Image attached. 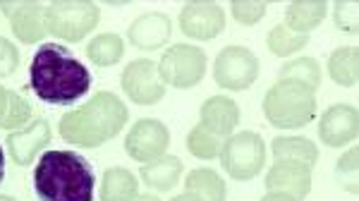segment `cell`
I'll return each mask as SVG.
<instances>
[{"instance_id": "15", "label": "cell", "mask_w": 359, "mask_h": 201, "mask_svg": "<svg viewBox=\"0 0 359 201\" xmlns=\"http://www.w3.org/2000/svg\"><path fill=\"white\" fill-rule=\"evenodd\" d=\"M0 10L10 20L13 34L22 43H39L43 39V5L41 3H0Z\"/></svg>"}, {"instance_id": "7", "label": "cell", "mask_w": 359, "mask_h": 201, "mask_svg": "<svg viewBox=\"0 0 359 201\" xmlns=\"http://www.w3.org/2000/svg\"><path fill=\"white\" fill-rule=\"evenodd\" d=\"M158 74L172 89H192L206 74V53L189 43H172L161 57Z\"/></svg>"}, {"instance_id": "24", "label": "cell", "mask_w": 359, "mask_h": 201, "mask_svg": "<svg viewBox=\"0 0 359 201\" xmlns=\"http://www.w3.org/2000/svg\"><path fill=\"white\" fill-rule=\"evenodd\" d=\"M123 55H125V43L118 34H98L86 46V57L96 67H111L115 62H120Z\"/></svg>"}, {"instance_id": "30", "label": "cell", "mask_w": 359, "mask_h": 201, "mask_svg": "<svg viewBox=\"0 0 359 201\" xmlns=\"http://www.w3.org/2000/svg\"><path fill=\"white\" fill-rule=\"evenodd\" d=\"M333 20H335V27L343 29V32H350L355 34L357 32V3H338L333 5Z\"/></svg>"}, {"instance_id": "13", "label": "cell", "mask_w": 359, "mask_h": 201, "mask_svg": "<svg viewBox=\"0 0 359 201\" xmlns=\"http://www.w3.org/2000/svg\"><path fill=\"white\" fill-rule=\"evenodd\" d=\"M266 192H283L294 201H304L311 192V168L294 160H276L266 177Z\"/></svg>"}, {"instance_id": "37", "label": "cell", "mask_w": 359, "mask_h": 201, "mask_svg": "<svg viewBox=\"0 0 359 201\" xmlns=\"http://www.w3.org/2000/svg\"><path fill=\"white\" fill-rule=\"evenodd\" d=\"M135 201H161L158 197H154V194H139Z\"/></svg>"}, {"instance_id": "6", "label": "cell", "mask_w": 359, "mask_h": 201, "mask_svg": "<svg viewBox=\"0 0 359 201\" xmlns=\"http://www.w3.org/2000/svg\"><path fill=\"white\" fill-rule=\"evenodd\" d=\"M218 156L233 180H252L266 163V144L257 132H237L223 141Z\"/></svg>"}, {"instance_id": "10", "label": "cell", "mask_w": 359, "mask_h": 201, "mask_svg": "<svg viewBox=\"0 0 359 201\" xmlns=\"http://www.w3.org/2000/svg\"><path fill=\"white\" fill-rule=\"evenodd\" d=\"M168 144H170V132L165 125L156 118H142L127 132L125 151L137 163H151V160L165 156Z\"/></svg>"}, {"instance_id": "25", "label": "cell", "mask_w": 359, "mask_h": 201, "mask_svg": "<svg viewBox=\"0 0 359 201\" xmlns=\"http://www.w3.org/2000/svg\"><path fill=\"white\" fill-rule=\"evenodd\" d=\"M278 79H285V82H297L306 86L309 91H316L318 84H321V67L314 57H297V60H290L280 67V74Z\"/></svg>"}, {"instance_id": "31", "label": "cell", "mask_w": 359, "mask_h": 201, "mask_svg": "<svg viewBox=\"0 0 359 201\" xmlns=\"http://www.w3.org/2000/svg\"><path fill=\"white\" fill-rule=\"evenodd\" d=\"M20 67V50L13 41L0 36V77H10Z\"/></svg>"}, {"instance_id": "38", "label": "cell", "mask_w": 359, "mask_h": 201, "mask_svg": "<svg viewBox=\"0 0 359 201\" xmlns=\"http://www.w3.org/2000/svg\"><path fill=\"white\" fill-rule=\"evenodd\" d=\"M0 201H17V199H13V197H8V194H0Z\"/></svg>"}, {"instance_id": "32", "label": "cell", "mask_w": 359, "mask_h": 201, "mask_svg": "<svg viewBox=\"0 0 359 201\" xmlns=\"http://www.w3.org/2000/svg\"><path fill=\"white\" fill-rule=\"evenodd\" d=\"M338 170L340 172H352V177L357 180V148H350V151L338 160Z\"/></svg>"}, {"instance_id": "5", "label": "cell", "mask_w": 359, "mask_h": 201, "mask_svg": "<svg viewBox=\"0 0 359 201\" xmlns=\"http://www.w3.org/2000/svg\"><path fill=\"white\" fill-rule=\"evenodd\" d=\"M98 20H101V10L96 3H86V0H60V3H50L43 10V29L46 34L62 41H82L89 32H94Z\"/></svg>"}, {"instance_id": "8", "label": "cell", "mask_w": 359, "mask_h": 201, "mask_svg": "<svg viewBox=\"0 0 359 201\" xmlns=\"http://www.w3.org/2000/svg\"><path fill=\"white\" fill-rule=\"evenodd\" d=\"M259 77V60L245 46H228L213 62V79L221 89L245 91Z\"/></svg>"}, {"instance_id": "11", "label": "cell", "mask_w": 359, "mask_h": 201, "mask_svg": "<svg viewBox=\"0 0 359 201\" xmlns=\"http://www.w3.org/2000/svg\"><path fill=\"white\" fill-rule=\"evenodd\" d=\"M180 29L184 36L194 39V41H211L223 34L225 13L218 3L194 0L180 10Z\"/></svg>"}, {"instance_id": "28", "label": "cell", "mask_w": 359, "mask_h": 201, "mask_svg": "<svg viewBox=\"0 0 359 201\" xmlns=\"http://www.w3.org/2000/svg\"><path fill=\"white\" fill-rule=\"evenodd\" d=\"M29 118H32V106H29L27 99H22L15 91H8V115L0 123L3 130H22L29 125Z\"/></svg>"}, {"instance_id": "35", "label": "cell", "mask_w": 359, "mask_h": 201, "mask_svg": "<svg viewBox=\"0 0 359 201\" xmlns=\"http://www.w3.org/2000/svg\"><path fill=\"white\" fill-rule=\"evenodd\" d=\"M172 201H201L196 194H192V192H184V194H180V197H175Z\"/></svg>"}, {"instance_id": "29", "label": "cell", "mask_w": 359, "mask_h": 201, "mask_svg": "<svg viewBox=\"0 0 359 201\" xmlns=\"http://www.w3.org/2000/svg\"><path fill=\"white\" fill-rule=\"evenodd\" d=\"M230 10L240 25H257L269 10V3H264V0H235V3H230Z\"/></svg>"}, {"instance_id": "23", "label": "cell", "mask_w": 359, "mask_h": 201, "mask_svg": "<svg viewBox=\"0 0 359 201\" xmlns=\"http://www.w3.org/2000/svg\"><path fill=\"white\" fill-rule=\"evenodd\" d=\"M328 74L335 84L345 86V89H352L357 84L359 77V55L355 46H340L331 53V60H328Z\"/></svg>"}, {"instance_id": "19", "label": "cell", "mask_w": 359, "mask_h": 201, "mask_svg": "<svg viewBox=\"0 0 359 201\" xmlns=\"http://www.w3.org/2000/svg\"><path fill=\"white\" fill-rule=\"evenodd\" d=\"M139 197V182L127 168H108L101 180V201H135Z\"/></svg>"}, {"instance_id": "34", "label": "cell", "mask_w": 359, "mask_h": 201, "mask_svg": "<svg viewBox=\"0 0 359 201\" xmlns=\"http://www.w3.org/2000/svg\"><path fill=\"white\" fill-rule=\"evenodd\" d=\"M262 201H294V199L287 197V194H283V192H266V197Z\"/></svg>"}, {"instance_id": "20", "label": "cell", "mask_w": 359, "mask_h": 201, "mask_svg": "<svg viewBox=\"0 0 359 201\" xmlns=\"http://www.w3.org/2000/svg\"><path fill=\"white\" fill-rule=\"evenodd\" d=\"M328 5L323 0H297L285 10V27L297 34H309L311 29L323 22Z\"/></svg>"}, {"instance_id": "21", "label": "cell", "mask_w": 359, "mask_h": 201, "mask_svg": "<svg viewBox=\"0 0 359 201\" xmlns=\"http://www.w3.org/2000/svg\"><path fill=\"white\" fill-rule=\"evenodd\" d=\"M271 151H273L276 160H294V163H304L314 168L318 160L316 144L306 137H276L271 141Z\"/></svg>"}, {"instance_id": "27", "label": "cell", "mask_w": 359, "mask_h": 201, "mask_svg": "<svg viewBox=\"0 0 359 201\" xmlns=\"http://www.w3.org/2000/svg\"><path fill=\"white\" fill-rule=\"evenodd\" d=\"M221 146H223V141L218 139V137H213L211 132H206L201 125H196V127L189 130L187 148L192 156L201 158V160H211L221 153Z\"/></svg>"}, {"instance_id": "1", "label": "cell", "mask_w": 359, "mask_h": 201, "mask_svg": "<svg viewBox=\"0 0 359 201\" xmlns=\"http://www.w3.org/2000/svg\"><path fill=\"white\" fill-rule=\"evenodd\" d=\"M29 86L48 106H72L91 89V74L65 46L43 43L29 65Z\"/></svg>"}, {"instance_id": "26", "label": "cell", "mask_w": 359, "mask_h": 201, "mask_svg": "<svg viewBox=\"0 0 359 201\" xmlns=\"http://www.w3.org/2000/svg\"><path fill=\"white\" fill-rule=\"evenodd\" d=\"M266 43H269V50L273 55L287 57V55L297 53V50H302L304 46L309 43V34H297V32H292V29H287L285 25H278L271 29Z\"/></svg>"}, {"instance_id": "18", "label": "cell", "mask_w": 359, "mask_h": 201, "mask_svg": "<svg viewBox=\"0 0 359 201\" xmlns=\"http://www.w3.org/2000/svg\"><path fill=\"white\" fill-rule=\"evenodd\" d=\"M180 175H182V160L177 156H161L151 163H144L139 170L144 185H149L156 192H170L180 182Z\"/></svg>"}, {"instance_id": "16", "label": "cell", "mask_w": 359, "mask_h": 201, "mask_svg": "<svg viewBox=\"0 0 359 201\" xmlns=\"http://www.w3.org/2000/svg\"><path fill=\"white\" fill-rule=\"evenodd\" d=\"M172 22L163 13H147L137 17L127 29V39L139 50H158L170 41Z\"/></svg>"}, {"instance_id": "3", "label": "cell", "mask_w": 359, "mask_h": 201, "mask_svg": "<svg viewBox=\"0 0 359 201\" xmlns=\"http://www.w3.org/2000/svg\"><path fill=\"white\" fill-rule=\"evenodd\" d=\"M127 106L111 91H98L86 106L69 111L60 120V134L69 144L96 148L120 134L127 125Z\"/></svg>"}, {"instance_id": "9", "label": "cell", "mask_w": 359, "mask_h": 201, "mask_svg": "<svg viewBox=\"0 0 359 201\" xmlns=\"http://www.w3.org/2000/svg\"><path fill=\"white\" fill-rule=\"evenodd\" d=\"M123 91L137 106H154L165 96V84L158 74V65L147 57L132 60L123 70Z\"/></svg>"}, {"instance_id": "22", "label": "cell", "mask_w": 359, "mask_h": 201, "mask_svg": "<svg viewBox=\"0 0 359 201\" xmlns=\"http://www.w3.org/2000/svg\"><path fill=\"white\" fill-rule=\"evenodd\" d=\"M184 192L196 194L201 201H225V197H228L223 177L208 168H196L189 172L187 180H184Z\"/></svg>"}, {"instance_id": "4", "label": "cell", "mask_w": 359, "mask_h": 201, "mask_svg": "<svg viewBox=\"0 0 359 201\" xmlns=\"http://www.w3.org/2000/svg\"><path fill=\"white\" fill-rule=\"evenodd\" d=\"M264 115L278 130H299L316 115V96L297 82L278 79L264 96Z\"/></svg>"}, {"instance_id": "2", "label": "cell", "mask_w": 359, "mask_h": 201, "mask_svg": "<svg viewBox=\"0 0 359 201\" xmlns=\"http://www.w3.org/2000/svg\"><path fill=\"white\" fill-rule=\"evenodd\" d=\"M39 201H94L96 175L77 151H46L34 168Z\"/></svg>"}, {"instance_id": "12", "label": "cell", "mask_w": 359, "mask_h": 201, "mask_svg": "<svg viewBox=\"0 0 359 201\" xmlns=\"http://www.w3.org/2000/svg\"><path fill=\"white\" fill-rule=\"evenodd\" d=\"M359 130V115L355 106H347V103H335L328 108L321 118L318 125V137L326 146L340 148L345 144H352L357 139Z\"/></svg>"}, {"instance_id": "14", "label": "cell", "mask_w": 359, "mask_h": 201, "mask_svg": "<svg viewBox=\"0 0 359 201\" xmlns=\"http://www.w3.org/2000/svg\"><path fill=\"white\" fill-rule=\"evenodd\" d=\"M8 151L10 158L15 160L17 165L27 168L29 163H34V158L39 156V151L50 144V125L46 118H36L34 123H29L27 127L15 130L8 134Z\"/></svg>"}, {"instance_id": "33", "label": "cell", "mask_w": 359, "mask_h": 201, "mask_svg": "<svg viewBox=\"0 0 359 201\" xmlns=\"http://www.w3.org/2000/svg\"><path fill=\"white\" fill-rule=\"evenodd\" d=\"M5 115H8V91L5 86H0V123L5 120Z\"/></svg>"}, {"instance_id": "17", "label": "cell", "mask_w": 359, "mask_h": 201, "mask_svg": "<svg viewBox=\"0 0 359 201\" xmlns=\"http://www.w3.org/2000/svg\"><path fill=\"white\" fill-rule=\"evenodd\" d=\"M199 125L206 132H211L213 137H218L225 141L228 137H233L235 127L240 125V108L233 99L228 96H211L199 113Z\"/></svg>"}, {"instance_id": "36", "label": "cell", "mask_w": 359, "mask_h": 201, "mask_svg": "<svg viewBox=\"0 0 359 201\" xmlns=\"http://www.w3.org/2000/svg\"><path fill=\"white\" fill-rule=\"evenodd\" d=\"M5 177V153H3V146H0V182Z\"/></svg>"}]
</instances>
